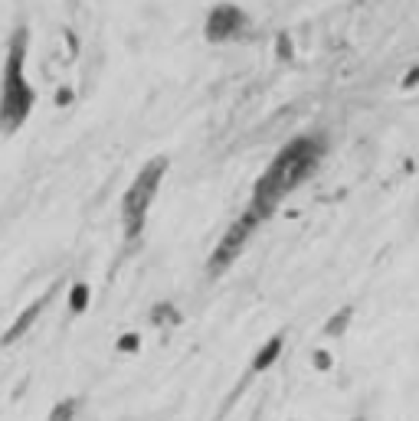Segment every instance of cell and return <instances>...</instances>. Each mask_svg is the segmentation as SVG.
<instances>
[{
    "label": "cell",
    "mask_w": 419,
    "mask_h": 421,
    "mask_svg": "<svg viewBox=\"0 0 419 421\" xmlns=\"http://www.w3.org/2000/svg\"><path fill=\"white\" fill-rule=\"evenodd\" d=\"M325 151H328L325 134H298L295 141H289L282 151L272 157V163L265 167L262 177L256 180L252 200H249V206L242 209V216L252 219L256 226H262V222L282 206L285 196L315 173L318 163L325 161Z\"/></svg>",
    "instance_id": "1"
},
{
    "label": "cell",
    "mask_w": 419,
    "mask_h": 421,
    "mask_svg": "<svg viewBox=\"0 0 419 421\" xmlns=\"http://www.w3.org/2000/svg\"><path fill=\"white\" fill-rule=\"evenodd\" d=\"M26 46H30V30L20 26L10 36L7 62H4V79H0V134H13L26 125L30 111L36 105L33 85L26 82Z\"/></svg>",
    "instance_id": "2"
},
{
    "label": "cell",
    "mask_w": 419,
    "mask_h": 421,
    "mask_svg": "<svg viewBox=\"0 0 419 421\" xmlns=\"http://www.w3.org/2000/svg\"><path fill=\"white\" fill-rule=\"evenodd\" d=\"M167 173V157H155L147 161L145 167L138 170V177L131 180V186L121 196V226H125V238L128 242H138L141 232H145V219L147 209L155 202L157 190H161V180Z\"/></svg>",
    "instance_id": "3"
},
{
    "label": "cell",
    "mask_w": 419,
    "mask_h": 421,
    "mask_svg": "<svg viewBox=\"0 0 419 421\" xmlns=\"http://www.w3.org/2000/svg\"><path fill=\"white\" fill-rule=\"evenodd\" d=\"M203 40L216 42V46L220 42H246L252 40V20L236 4H216L203 23Z\"/></svg>",
    "instance_id": "4"
},
{
    "label": "cell",
    "mask_w": 419,
    "mask_h": 421,
    "mask_svg": "<svg viewBox=\"0 0 419 421\" xmlns=\"http://www.w3.org/2000/svg\"><path fill=\"white\" fill-rule=\"evenodd\" d=\"M256 222L252 219H246V216H240V219L233 222L226 232H223V238L216 242V248H213V255H210V261H206V275L210 278H220L223 271L230 268L233 261L242 255V248H246V242L252 238V232H256Z\"/></svg>",
    "instance_id": "5"
},
{
    "label": "cell",
    "mask_w": 419,
    "mask_h": 421,
    "mask_svg": "<svg viewBox=\"0 0 419 421\" xmlns=\"http://www.w3.org/2000/svg\"><path fill=\"white\" fill-rule=\"evenodd\" d=\"M56 291H60V284H52V287H50V291H46L43 297H36V301L30 304V307H26L23 313H20L17 321H13V323H10V327H7V333L0 337V343H4V346L17 343V340L23 337L26 330H30V327H33V323H36V317H40V313H43L46 307H50V301H52V297H56Z\"/></svg>",
    "instance_id": "6"
},
{
    "label": "cell",
    "mask_w": 419,
    "mask_h": 421,
    "mask_svg": "<svg viewBox=\"0 0 419 421\" xmlns=\"http://www.w3.org/2000/svg\"><path fill=\"white\" fill-rule=\"evenodd\" d=\"M282 346H285V337H282V333H275V337L269 340V343H265L256 356H252V372H265V369H269V366L282 356Z\"/></svg>",
    "instance_id": "7"
},
{
    "label": "cell",
    "mask_w": 419,
    "mask_h": 421,
    "mask_svg": "<svg viewBox=\"0 0 419 421\" xmlns=\"http://www.w3.org/2000/svg\"><path fill=\"white\" fill-rule=\"evenodd\" d=\"M351 321H354V307H341V311L325 323V337H344L347 327H351Z\"/></svg>",
    "instance_id": "8"
},
{
    "label": "cell",
    "mask_w": 419,
    "mask_h": 421,
    "mask_svg": "<svg viewBox=\"0 0 419 421\" xmlns=\"http://www.w3.org/2000/svg\"><path fill=\"white\" fill-rule=\"evenodd\" d=\"M151 323H157V327H177L180 323V311L174 307V304H157L155 311H151Z\"/></svg>",
    "instance_id": "9"
},
{
    "label": "cell",
    "mask_w": 419,
    "mask_h": 421,
    "mask_svg": "<svg viewBox=\"0 0 419 421\" xmlns=\"http://www.w3.org/2000/svg\"><path fill=\"white\" fill-rule=\"evenodd\" d=\"M89 284H82V281H76L72 284V291H69V311L72 313H86V307H89Z\"/></svg>",
    "instance_id": "10"
},
{
    "label": "cell",
    "mask_w": 419,
    "mask_h": 421,
    "mask_svg": "<svg viewBox=\"0 0 419 421\" xmlns=\"http://www.w3.org/2000/svg\"><path fill=\"white\" fill-rule=\"evenodd\" d=\"M76 412H79V398H62V402L50 412V421H72Z\"/></svg>",
    "instance_id": "11"
},
{
    "label": "cell",
    "mask_w": 419,
    "mask_h": 421,
    "mask_svg": "<svg viewBox=\"0 0 419 421\" xmlns=\"http://www.w3.org/2000/svg\"><path fill=\"white\" fill-rule=\"evenodd\" d=\"M275 56H279V59H285V62L291 59V40H289V33H279V40H275Z\"/></svg>",
    "instance_id": "12"
},
{
    "label": "cell",
    "mask_w": 419,
    "mask_h": 421,
    "mask_svg": "<svg viewBox=\"0 0 419 421\" xmlns=\"http://www.w3.org/2000/svg\"><path fill=\"white\" fill-rule=\"evenodd\" d=\"M138 346H141V337L138 333H125L118 340V353H138Z\"/></svg>",
    "instance_id": "13"
},
{
    "label": "cell",
    "mask_w": 419,
    "mask_h": 421,
    "mask_svg": "<svg viewBox=\"0 0 419 421\" xmlns=\"http://www.w3.org/2000/svg\"><path fill=\"white\" fill-rule=\"evenodd\" d=\"M311 359H315V366H318L321 372H328V369H331V356H328L325 350H315V356H311Z\"/></svg>",
    "instance_id": "14"
},
{
    "label": "cell",
    "mask_w": 419,
    "mask_h": 421,
    "mask_svg": "<svg viewBox=\"0 0 419 421\" xmlns=\"http://www.w3.org/2000/svg\"><path fill=\"white\" fill-rule=\"evenodd\" d=\"M419 85V66H410V72L403 76V88H416Z\"/></svg>",
    "instance_id": "15"
},
{
    "label": "cell",
    "mask_w": 419,
    "mask_h": 421,
    "mask_svg": "<svg viewBox=\"0 0 419 421\" xmlns=\"http://www.w3.org/2000/svg\"><path fill=\"white\" fill-rule=\"evenodd\" d=\"M69 101H72V88H60V92H56V105H60V108H66Z\"/></svg>",
    "instance_id": "16"
},
{
    "label": "cell",
    "mask_w": 419,
    "mask_h": 421,
    "mask_svg": "<svg viewBox=\"0 0 419 421\" xmlns=\"http://www.w3.org/2000/svg\"><path fill=\"white\" fill-rule=\"evenodd\" d=\"M357 421H367V418H364V415H360V418H357Z\"/></svg>",
    "instance_id": "17"
}]
</instances>
